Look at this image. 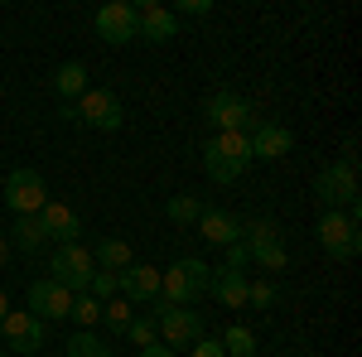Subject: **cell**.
Returning <instances> with one entry per match:
<instances>
[{"label":"cell","instance_id":"obj_1","mask_svg":"<svg viewBox=\"0 0 362 357\" xmlns=\"http://www.w3.org/2000/svg\"><path fill=\"white\" fill-rule=\"evenodd\" d=\"M208 290H213V266L198 261V256H179L174 266L160 271V295H165L169 304L194 309L198 300H208Z\"/></svg>","mask_w":362,"mask_h":357},{"label":"cell","instance_id":"obj_2","mask_svg":"<svg viewBox=\"0 0 362 357\" xmlns=\"http://www.w3.org/2000/svg\"><path fill=\"white\" fill-rule=\"evenodd\" d=\"M203 169L213 184H237L251 169V136L247 131H223L203 145Z\"/></svg>","mask_w":362,"mask_h":357},{"label":"cell","instance_id":"obj_3","mask_svg":"<svg viewBox=\"0 0 362 357\" xmlns=\"http://www.w3.org/2000/svg\"><path fill=\"white\" fill-rule=\"evenodd\" d=\"M150 319L160 329V343L165 348H194L198 338H208V324H203V309H184V304H169L165 295L150 300Z\"/></svg>","mask_w":362,"mask_h":357},{"label":"cell","instance_id":"obj_4","mask_svg":"<svg viewBox=\"0 0 362 357\" xmlns=\"http://www.w3.org/2000/svg\"><path fill=\"white\" fill-rule=\"evenodd\" d=\"M68 116H73L78 126H87V131H102V136H112V131L126 126V107H121V97L107 92V87H87Z\"/></svg>","mask_w":362,"mask_h":357},{"label":"cell","instance_id":"obj_5","mask_svg":"<svg viewBox=\"0 0 362 357\" xmlns=\"http://www.w3.org/2000/svg\"><path fill=\"white\" fill-rule=\"evenodd\" d=\"M314 198L324 203V213H353L358 208V169L353 165H324L314 174Z\"/></svg>","mask_w":362,"mask_h":357},{"label":"cell","instance_id":"obj_6","mask_svg":"<svg viewBox=\"0 0 362 357\" xmlns=\"http://www.w3.org/2000/svg\"><path fill=\"white\" fill-rule=\"evenodd\" d=\"M0 203L15 213V218H34L44 203H49V184H44V174L39 169H10L5 174V189H0Z\"/></svg>","mask_w":362,"mask_h":357},{"label":"cell","instance_id":"obj_7","mask_svg":"<svg viewBox=\"0 0 362 357\" xmlns=\"http://www.w3.org/2000/svg\"><path fill=\"white\" fill-rule=\"evenodd\" d=\"M92 275H97V261H92V251H87L83 242L58 247L54 261H49V280H54V285H63L68 295H87Z\"/></svg>","mask_w":362,"mask_h":357},{"label":"cell","instance_id":"obj_8","mask_svg":"<svg viewBox=\"0 0 362 357\" xmlns=\"http://www.w3.org/2000/svg\"><path fill=\"white\" fill-rule=\"evenodd\" d=\"M208 126H213V136H223V131H256L261 121H256V107H251L242 92H227L218 87L213 97H208Z\"/></svg>","mask_w":362,"mask_h":357},{"label":"cell","instance_id":"obj_9","mask_svg":"<svg viewBox=\"0 0 362 357\" xmlns=\"http://www.w3.org/2000/svg\"><path fill=\"white\" fill-rule=\"evenodd\" d=\"M319 247L334 261H353L362 251V232H358V208L353 213H324L319 218Z\"/></svg>","mask_w":362,"mask_h":357},{"label":"cell","instance_id":"obj_10","mask_svg":"<svg viewBox=\"0 0 362 357\" xmlns=\"http://www.w3.org/2000/svg\"><path fill=\"white\" fill-rule=\"evenodd\" d=\"M0 338H5V353L29 357V353H39V348H44L49 324H39L29 309H10V314H5V324H0Z\"/></svg>","mask_w":362,"mask_h":357},{"label":"cell","instance_id":"obj_11","mask_svg":"<svg viewBox=\"0 0 362 357\" xmlns=\"http://www.w3.org/2000/svg\"><path fill=\"white\" fill-rule=\"evenodd\" d=\"M92 25H97V34H102V44H112V49L136 44V39H140V15H136L131 0H112V5H102Z\"/></svg>","mask_w":362,"mask_h":357},{"label":"cell","instance_id":"obj_12","mask_svg":"<svg viewBox=\"0 0 362 357\" xmlns=\"http://www.w3.org/2000/svg\"><path fill=\"white\" fill-rule=\"evenodd\" d=\"M25 300H29V314H34L39 324H63V319H68V309H73V295H68L63 285H54L49 275L29 285Z\"/></svg>","mask_w":362,"mask_h":357},{"label":"cell","instance_id":"obj_13","mask_svg":"<svg viewBox=\"0 0 362 357\" xmlns=\"http://www.w3.org/2000/svg\"><path fill=\"white\" fill-rule=\"evenodd\" d=\"M116 295L126 304H150L160 295V266H145V261H131L126 271H116Z\"/></svg>","mask_w":362,"mask_h":357},{"label":"cell","instance_id":"obj_14","mask_svg":"<svg viewBox=\"0 0 362 357\" xmlns=\"http://www.w3.org/2000/svg\"><path fill=\"white\" fill-rule=\"evenodd\" d=\"M39 227H44V242H58V247H68V242L83 237V218H78L68 203H58V198H49V203L39 208Z\"/></svg>","mask_w":362,"mask_h":357},{"label":"cell","instance_id":"obj_15","mask_svg":"<svg viewBox=\"0 0 362 357\" xmlns=\"http://www.w3.org/2000/svg\"><path fill=\"white\" fill-rule=\"evenodd\" d=\"M290 150H295V131H285L280 121H261L251 131V160H261V165H276Z\"/></svg>","mask_w":362,"mask_h":357},{"label":"cell","instance_id":"obj_16","mask_svg":"<svg viewBox=\"0 0 362 357\" xmlns=\"http://www.w3.org/2000/svg\"><path fill=\"white\" fill-rule=\"evenodd\" d=\"M136 15H140V44H169L174 34H179V20H174V10L169 5H160V0H140L136 5Z\"/></svg>","mask_w":362,"mask_h":357},{"label":"cell","instance_id":"obj_17","mask_svg":"<svg viewBox=\"0 0 362 357\" xmlns=\"http://www.w3.org/2000/svg\"><path fill=\"white\" fill-rule=\"evenodd\" d=\"M198 237L208 242V247H232V242H242V218L237 213H227V208H203V218L194 222Z\"/></svg>","mask_w":362,"mask_h":357},{"label":"cell","instance_id":"obj_18","mask_svg":"<svg viewBox=\"0 0 362 357\" xmlns=\"http://www.w3.org/2000/svg\"><path fill=\"white\" fill-rule=\"evenodd\" d=\"M247 285L251 280L242 271H213V290L208 295L223 304V309H247Z\"/></svg>","mask_w":362,"mask_h":357},{"label":"cell","instance_id":"obj_19","mask_svg":"<svg viewBox=\"0 0 362 357\" xmlns=\"http://www.w3.org/2000/svg\"><path fill=\"white\" fill-rule=\"evenodd\" d=\"M83 92H87V63H78V58L58 63V73H54V97H58V102H78Z\"/></svg>","mask_w":362,"mask_h":357},{"label":"cell","instance_id":"obj_20","mask_svg":"<svg viewBox=\"0 0 362 357\" xmlns=\"http://www.w3.org/2000/svg\"><path fill=\"white\" fill-rule=\"evenodd\" d=\"M92 261H97V271L116 275V271H126V266L136 261V251H131V242H121V237H102L97 251H92Z\"/></svg>","mask_w":362,"mask_h":357},{"label":"cell","instance_id":"obj_21","mask_svg":"<svg viewBox=\"0 0 362 357\" xmlns=\"http://www.w3.org/2000/svg\"><path fill=\"white\" fill-rule=\"evenodd\" d=\"M5 237H10V247L25 251V256H39V251L49 247V242H44V227H39V213H34V218H15V227H10Z\"/></svg>","mask_w":362,"mask_h":357},{"label":"cell","instance_id":"obj_22","mask_svg":"<svg viewBox=\"0 0 362 357\" xmlns=\"http://www.w3.org/2000/svg\"><path fill=\"white\" fill-rule=\"evenodd\" d=\"M203 208H208V203L194 198V193H174V198L165 203V218L174 222V227H194V222L203 218Z\"/></svg>","mask_w":362,"mask_h":357},{"label":"cell","instance_id":"obj_23","mask_svg":"<svg viewBox=\"0 0 362 357\" xmlns=\"http://www.w3.org/2000/svg\"><path fill=\"white\" fill-rule=\"evenodd\" d=\"M218 343H223V357H256V333L247 324H227V333Z\"/></svg>","mask_w":362,"mask_h":357},{"label":"cell","instance_id":"obj_24","mask_svg":"<svg viewBox=\"0 0 362 357\" xmlns=\"http://www.w3.org/2000/svg\"><path fill=\"white\" fill-rule=\"evenodd\" d=\"M251 251V266H261V271H285V261H290V251H285V242H261V247H247Z\"/></svg>","mask_w":362,"mask_h":357},{"label":"cell","instance_id":"obj_25","mask_svg":"<svg viewBox=\"0 0 362 357\" xmlns=\"http://www.w3.org/2000/svg\"><path fill=\"white\" fill-rule=\"evenodd\" d=\"M68 319H73L78 329H97V324H102V300H92V295H73Z\"/></svg>","mask_w":362,"mask_h":357},{"label":"cell","instance_id":"obj_26","mask_svg":"<svg viewBox=\"0 0 362 357\" xmlns=\"http://www.w3.org/2000/svg\"><path fill=\"white\" fill-rule=\"evenodd\" d=\"M131 319H136V304H126L121 295L102 304V324H107L112 333H126V329H131Z\"/></svg>","mask_w":362,"mask_h":357},{"label":"cell","instance_id":"obj_27","mask_svg":"<svg viewBox=\"0 0 362 357\" xmlns=\"http://www.w3.org/2000/svg\"><path fill=\"white\" fill-rule=\"evenodd\" d=\"M276 237H280L276 218H247V222H242V242H247V247H261V242H276Z\"/></svg>","mask_w":362,"mask_h":357},{"label":"cell","instance_id":"obj_28","mask_svg":"<svg viewBox=\"0 0 362 357\" xmlns=\"http://www.w3.org/2000/svg\"><path fill=\"white\" fill-rule=\"evenodd\" d=\"M126 338H131L136 348H150V343H160V329H155V319H150V314H136V319H131V329H126Z\"/></svg>","mask_w":362,"mask_h":357},{"label":"cell","instance_id":"obj_29","mask_svg":"<svg viewBox=\"0 0 362 357\" xmlns=\"http://www.w3.org/2000/svg\"><path fill=\"white\" fill-rule=\"evenodd\" d=\"M102 348V333L97 329H78L68 343H63V357H78V353H97Z\"/></svg>","mask_w":362,"mask_h":357},{"label":"cell","instance_id":"obj_30","mask_svg":"<svg viewBox=\"0 0 362 357\" xmlns=\"http://www.w3.org/2000/svg\"><path fill=\"white\" fill-rule=\"evenodd\" d=\"M276 300H280V290L271 285V280H251L247 285V304H256V309H271Z\"/></svg>","mask_w":362,"mask_h":357},{"label":"cell","instance_id":"obj_31","mask_svg":"<svg viewBox=\"0 0 362 357\" xmlns=\"http://www.w3.org/2000/svg\"><path fill=\"white\" fill-rule=\"evenodd\" d=\"M87 295H92V300H116V275H107V271H97L92 275V285H87Z\"/></svg>","mask_w":362,"mask_h":357},{"label":"cell","instance_id":"obj_32","mask_svg":"<svg viewBox=\"0 0 362 357\" xmlns=\"http://www.w3.org/2000/svg\"><path fill=\"white\" fill-rule=\"evenodd\" d=\"M247 266H251L247 242H232V247H227V266H223V271H242V275H247Z\"/></svg>","mask_w":362,"mask_h":357},{"label":"cell","instance_id":"obj_33","mask_svg":"<svg viewBox=\"0 0 362 357\" xmlns=\"http://www.w3.org/2000/svg\"><path fill=\"white\" fill-rule=\"evenodd\" d=\"M179 15H194V20H203V15H213V0H179L174 20H179Z\"/></svg>","mask_w":362,"mask_h":357},{"label":"cell","instance_id":"obj_34","mask_svg":"<svg viewBox=\"0 0 362 357\" xmlns=\"http://www.w3.org/2000/svg\"><path fill=\"white\" fill-rule=\"evenodd\" d=\"M189 357H223V343H218V338H198Z\"/></svg>","mask_w":362,"mask_h":357},{"label":"cell","instance_id":"obj_35","mask_svg":"<svg viewBox=\"0 0 362 357\" xmlns=\"http://www.w3.org/2000/svg\"><path fill=\"white\" fill-rule=\"evenodd\" d=\"M140 357H179V353L165 348V343H150V348H140Z\"/></svg>","mask_w":362,"mask_h":357},{"label":"cell","instance_id":"obj_36","mask_svg":"<svg viewBox=\"0 0 362 357\" xmlns=\"http://www.w3.org/2000/svg\"><path fill=\"white\" fill-rule=\"evenodd\" d=\"M5 314H10V295L0 290V324H5Z\"/></svg>","mask_w":362,"mask_h":357},{"label":"cell","instance_id":"obj_37","mask_svg":"<svg viewBox=\"0 0 362 357\" xmlns=\"http://www.w3.org/2000/svg\"><path fill=\"white\" fill-rule=\"evenodd\" d=\"M5 256H10V237L0 232V266H5Z\"/></svg>","mask_w":362,"mask_h":357},{"label":"cell","instance_id":"obj_38","mask_svg":"<svg viewBox=\"0 0 362 357\" xmlns=\"http://www.w3.org/2000/svg\"><path fill=\"white\" fill-rule=\"evenodd\" d=\"M78 357H112V348H97V353H78Z\"/></svg>","mask_w":362,"mask_h":357},{"label":"cell","instance_id":"obj_39","mask_svg":"<svg viewBox=\"0 0 362 357\" xmlns=\"http://www.w3.org/2000/svg\"><path fill=\"white\" fill-rule=\"evenodd\" d=\"M0 357H15V353H5V348H0Z\"/></svg>","mask_w":362,"mask_h":357},{"label":"cell","instance_id":"obj_40","mask_svg":"<svg viewBox=\"0 0 362 357\" xmlns=\"http://www.w3.org/2000/svg\"><path fill=\"white\" fill-rule=\"evenodd\" d=\"M49 357H63V353H49Z\"/></svg>","mask_w":362,"mask_h":357}]
</instances>
